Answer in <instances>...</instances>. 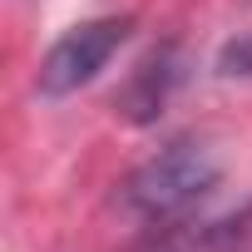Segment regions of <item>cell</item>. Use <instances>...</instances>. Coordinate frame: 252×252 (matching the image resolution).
Here are the masks:
<instances>
[{
	"instance_id": "7a4b0ae2",
	"label": "cell",
	"mask_w": 252,
	"mask_h": 252,
	"mask_svg": "<svg viewBox=\"0 0 252 252\" xmlns=\"http://www.w3.org/2000/svg\"><path fill=\"white\" fill-rule=\"evenodd\" d=\"M129 30H134V15H99V20H84V25L64 30L50 45V55L40 60V94L64 99V94L84 89L89 79H99V69L129 40Z\"/></svg>"
},
{
	"instance_id": "3957f363",
	"label": "cell",
	"mask_w": 252,
	"mask_h": 252,
	"mask_svg": "<svg viewBox=\"0 0 252 252\" xmlns=\"http://www.w3.org/2000/svg\"><path fill=\"white\" fill-rule=\"evenodd\" d=\"M188 79V55L183 45H158L154 55L139 60V69H129V79H124V89L114 94V109L129 119V124H154L168 99L178 94V84Z\"/></svg>"
},
{
	"instance_id": "6da1fadb",
	"label": "cell",
	"mask_w": 252,
	"mask_h": 252,
	"mask_svg": "<svg viewBox=\"0 0 252 252\" xmlns=\"http://www.w3.org/2000/svg\"><path fill=\"white\" fill-rule=\"evenodd\" d=\"M222 183V163L203 139H173L168 149H158L149 163H139L124 183V203L149 222H168L183 218L188 208H198L213 188Z\"/></svg>"
},
{
	"instance_id": "277c9868",
	"label": "cell",
	"mask_w": 252,
	"mask_h": 252,
	"mask_svg": "<svg viewBox=\"0 0 252 252\" xmlns=\"http://www.w3.org/2000/svg\"><path fill=\"white\" fill-rule=\"evenodd\" d=\"M218 74H227V79H237V74L247 79V74H252V35H237V40L218 55Z\"/></svg>"
}]
</instances>
